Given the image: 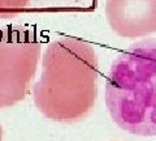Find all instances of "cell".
<instances>
[{"label":"cell","mask_w":156,"mask_h":141,"mask_svg":"<svg viewBox=\"0 0 156 141\" xmlns=\"http://www.w3.org/2000/svg\"><path fill=\"white\" fill-rule=\"evenodd\" d=\"M0 141H2V131H0Z\"/></svg>","instance_id":"cell-4"},{"label":"cell","mask_w":156,"mask_h":141,"mask_svg":"<svg viewBox=\"0 0 156 141\" xmlns=\"http://www.w3.org/2000/svg\"><path fill=\"white\" fill-rule=\"evenodd\" d=\"M105 103L121 129L156 136V39L131 45L113 61Z\"/></svg>","instance_id":"cell-1"},{"label":"cell","mask_w":156,"mask_h":141,"mask_svg":"<svg viewBox=\"0 0 156 141\" xmlns=\"http://www.w3.org/2000/svg\"><path fill=\"white\" fill-rule=\"evenodd\" d=\"M107 13L112 29L122 37L156 33V0H108Z\"/></svg>","instance_id":"cell-3"},{"label":"cell","mask_w":156,"mask_h":141,"mask_svg":"<svg viewBox=\"0 0 156 141\" xmlns=\"http://www.w3.org/2000/svg\"><path fill=\"white\" fill-rule=\"evenodd\" d=\"M47 64L35 89V101L48 118L72 121L92 109L98 93V63L92 48L69 41Z\"/></svg>","instance_id":"cell-2"}]
</instances>
